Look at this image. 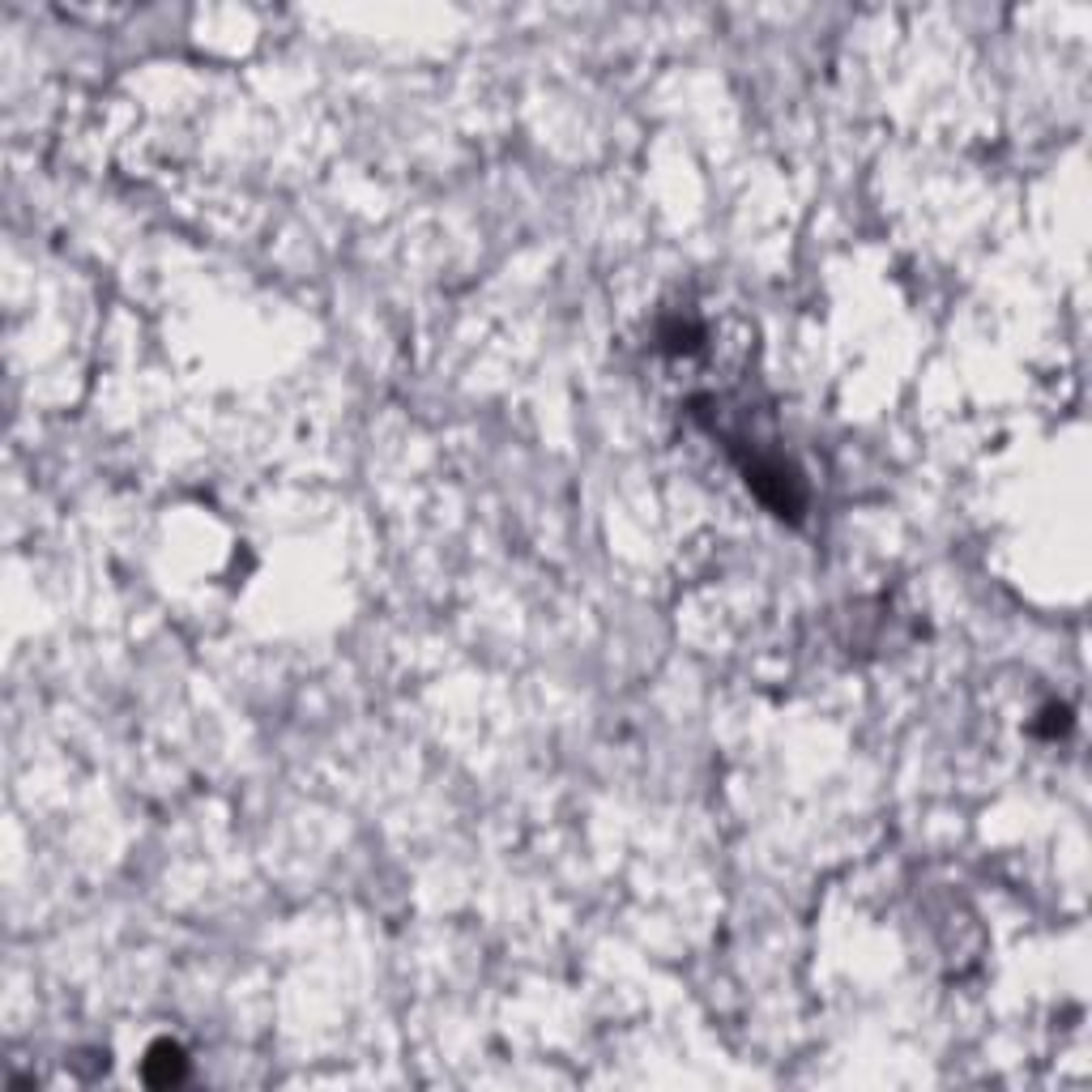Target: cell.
Wrapping results in <instances>:
<instances>
[{
	"instance_id": "cell-1",
	"label": "cell",
	"mask_w": 1092,
	"mask_h": 1092,
	"mask_svg": "<svg viewBox=\"0 0 1092 1092\" xmlns=\"http://www.w3.org/2000/svg\"><path fill=\"white\" fill-rule=\"evenodd\" d=\"M146 1075H150V1084H175L184 1075V1058H180V1050L175 1046H154L150 1050V1058H146Z\"/></svg>"
}]
</instances>
